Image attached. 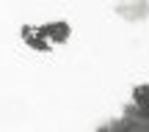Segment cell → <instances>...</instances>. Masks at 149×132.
Listing matches in <instances>:
<instances>
[{
    "label": "cell",
    "instance_id": "cell-3",
    "mask_svg": "<svg viewBox=\"0 0 149 132\" xmlns=\"http://www.w3.org/2000/svg\"><path fill=\"white\" fill-rule=\"evenodd\" d=\"M22 39H25L28 47L39 50V53H50V50H53V44L44 39L42 28H31V25H25V28H22Z\"/></svg>",
    "mask_w": 149,
    "mask_h": 132
},
{
    "label": "cell",
    "instance_id": "cell-4",
    "mask_svg": "<svg viewBox=\"0 0 149 132\" xmlns=\"http://www.w3.org/2000/svg\"><path fill=\"white\" fill-rule=\"evenodd\" d=\"M133 107L144 116H149V83H141L133 88Z\"/></svg>",
    "mask_w": 149,
    "mask_h": 132
},
{
    "label": "cell",
    "instance_id": "cell-1",
    "mask_svg": "<svg viewBox=\"0 0 149 132\" xmlns=\"http://www.w3.org/2000/svg\"><path fill=\"white\" fill-rule=\"evenodd\" d=\"M42 33H44V39H47L50 44H66V41H69V36H72V28H69V22L55 19V22L42 25Z\"/></svg>",
    "mask_w": 149,
    "mask_h": 132
},
{
    "label": "cell",
    "instance_id": "cell-2",
    "mask_svg": "<svg viewBox=\"0 0 149 132\" xmlns=\"http://www.w3.org/2000/svg\"><path fill=\"white\" fill-rule=\"evenodd\" d=\"M116 14L127 22H141V19L149 17V3H119Z\"/></svg>",
    "mask_w": 149,
    "mask_h": 132
},
{
    "label": "cell",
    "instance_id": "cell-5",
    "mask_svg": "<svg viewBox=\"0 0 149 132\" xmlns=\"http://www.w3.org/2000/svg\"><path fill=\"white\" fill-rule=\"evenodd\" d=\"M97 132H127V124L122 121V118H116V121H108V124H102Z\"/></svg>",
    "mask_w": 149,
    "mask_h": 132
}]
</instances>
